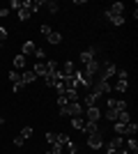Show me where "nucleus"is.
<instances>
[{"mask_svg": "<svg viewBox=\"0 0 138 154\" xmlns=\"http://www.w3.org/2000/svg\"><path fill=\"white\" fill-rule=\"evenodd\" d=\"M5 39H7V30H5V28H2V26H0V44H2Z\"/></svg>", "mask_w": 138, "mask_h": 154, "instance_id": "nucleus-28", "label": "nucleus"}, {"mask_svg": "<svg viewBox=\"0 0 138 154\" xmlns=\"http://www.w3.org/2000/svg\"><path fill=\"white\" fill-rule=\"evenodd\" d=\"M21 7H23V2H21V0H12V2H9V7H7V9H9V12H12V9H16V12H19Z\"/></svg>", "mask_w": 138, "mask_h": 154, "instance_id": "nucleus-21", "label": "nucleus"}, {"mask_svg": "<svg viewBox=\"0 0 138 154\" xmlns=\"http://www.w3.org/2000/svg\"><path fill=\"white\" fill-rule=\"evenodd\" d=\"M97 99H101V97H97L94 92H87V94H85V99H83V103H81V106H83V108H90V106H97Z\"/></svg>", "mask_w": 138, "mask_h": 154, "instance_id": "nucleus-11", "label": "nucleus"}, {"mask_svg": "<svg viewBox=\"0 0 138 154\" xmlns=\"http://www.w3.org/2000/svg\"><path fill=\"white\" fill-rule=\"evenodd\" d=\"M23 88H26V85H23V81H19V83H14V88H12V90L16 92V94H19V92L23 90Z\"/></svg>", "mask_w": 138, "mask_h": 154, "instance_id": "nucleus-26", "label": "nucleus"}, {"mask_svg": "<svg viewBox=\"0 0 138 154\" xmlns=\"http://www.w3.org/2000/svg\"><path fill=\"white\" fill-rule=\"evenodd\" d=\"M60 115L81 117V115H83V106H81V101H72V103H67V106H62V108H60Z\"/></svg>", "mask_w": 138, "mask_h": 154, "instance_id": "nucleus-5", "label": "nucleus"}, {"mask_svg": "<svg viewBox=\"0 0 138 154\" xmlns=\"http://www.w3.org/2000/svg\"><path fill=\"white\" fill-rule=\"evenodd\" d=\"M72 127L76 129V131H83L85 129V117L81 115V117H72Z\"/></svg>", "mask_w": 138, "mask_h": 154, "instance_id": "nucleus-15", "label": "nucleus"}, {"mask_svg": "<svg viewBox=\"0 0 138 154\" xmlns=\"http://www.w3.org/2000/svg\"><path fill=\"white\" fill-rule=\"evenodd\" d=\"M118 81H129V74H127V69H118Z\"/></svg>", "mask_w": 138, "mask_h": 154, "instance_id": "nucleus-23", "label": "nucleus"}, {"mask_svg": "<svg viewBox=\"0 0 138 154\" xmlns=\"http://www.w3.org/2000/svg\"><path fill=\"white\" fill-rule=\"evenodd\" d=\"M30 136H32V127H23V131H21V138H23V140H28Z\"/></svg>", "mask_w": 138, "mask_h": 154, "instance_id": "nucleus-22", "label": "nucleus"}, {"mask_svg": "<svg viewBox=\"0 0 138 154\" xmlns=\"http://www.w3.org/2000/svg\"><path fill=\"white\" fill-rule=\"evenodd\" d=\"M90 92H94L97 97H104V94H111L113 92V85L108 83V81H92V85H90Z\"/></svg>", "mask_w": 138, "mask_h": 154, "instance_id": "nucleus-3", "label": "nucleus"}, {"mask_svg": "<svg viewBox=\"0 0 138 154\" xmlns=\"http://www.w3.org/2000/svg\"><path fill=\"white\" fill-rule=\"evenodd\" d=\"M0 46H2V44H0Z\"/></svg>", "mask_w": 138, "mask_h": 154, "instance_id": "nucleus-34", "label": "nucleus"}, {"mask_svg": "<svg viewBox=\"0 0 138 154\" xmlns=\"http://www.w3.org/2000/svg\"><path fill=\"white\" fill-rule=\"evenodd\" d=\"M46 154H51V152H46Z\"/></svg>", "mask_w": 138, "mask_h": 154, "instance_id": "nucleus-33", "label": "nucleus"}, {"mask_svg": "<svg viewBox=\"0 0 138 154\" xmlns=\"http://www.w3.org/2000/svg\"><path fill=\"white\" fill-rule=\"evenodd\" d=\"M41 7H46L51 14H55L58 12V2H53V0H48V2H41Z\"/></svg>", "mask_w": 138, "mask_h": 154, "instance_id": "nucleus-19", "label": "nucleus"}, {"mask_svg": "<svg viewBox=\"0 0 138 154\" xmlns=\"http://www.w3.org/2000/svg\"><path fill=\"white\" fill-rule=\"evenodd\" d=\"M115 90H118V92H124L127 90V81H118V83H115Z\"/></svg>", "mask_w": 138, "mask_h": 154, "instance_id": "nucleus-25", "label": "nucleus"}, {"mask_svg": "<svg viewBox=\"0 0 138 154\" xmlns=\"http://www.w3.org/2000/svg\"><path fill=\"white\" fill-rule=\"evenodd\" d=\"M14 69H16V71H21V69H23V71H26V64H28V58H26V55H21V53H19V55H16V58H14Z\"/></svg>", "mask_w": 138, "mask_h": 154, "instance_id": "nucleus-12", "label": "nucleus"}, {"mask_svg": "<svg viewBox=\"0 0 138 154\" xmlns=\"http://www.w3.org/2000/svg\"><path fill=\"white\" fill-rule=\"evenodd\" d=\"M35 53H37V46H35V42H26V44H23V51H21V55H35Z\"/></svg>", "mask_w": 138, "mask_h": 154, "instance_id": "nucleus-14", "label": "nucleus"}, {"mask_svg": "<svg viewBox=\"0 0 138 154\" xmlns=\"http://www.w3.org/2000/svg\"><path fill=\"white\" fill-rule=\"evenodd\" d=\"M7 78H9V81H12V85H14V83H19V81H21V71L12 69V71H9V74H7Z\"/></svg>", "mask_w": 138, "mask_h": 154, "instance_id": "nucleus-18", "label": "nucleus"}, {"mask_svg": "<svg viewBox=\"0 0 138 154\" xmlns=\"http://www.w3.org/2000/svg\"><path fill=\"white\" fill-rule=\"evenodd\" d=\"M83 117H85V122H94V124H97L99 120H101V110H99V106L83 108Z\"/></svg>", "mask_w": 138, "mask_h": 154, "instance_id": "nucleus-7", "label": "nucleus"}, {"mask_svg": "<svg viewBox=\"0 0 138 154\" xmlns=\"http://www.w3.org/2000/svg\"><path fill=\"white\" fill-rule=\"evenodd\" d=\"M21 81H23V85H30L32 81H37V76H35L32 69H26L23 74H21Z\"/></svg>", "mask_w": 138, "mask_h": 154, "instance_id": "nucleus-13", "label": "nucleus"}, {"mask_svg": "<svg viewBox=\"0 0 138 154\" xmlns=\"http://www.w3.org/2000/svg\"><path fill=\"white\" fill-rule=\"evenodd\" d=\"M115 71H118L115 62L104 60V62H99V74H97V78H99V81H111V78L115 76Z\"/></svg>", "mask_w": 138, "mask_h": 154, "instance_id": "nucleus-2", "label": "nucleus"}, {"mask_svg": "<svg viewBox=\"0 0 138 154\" xmlns=\"http://www.w3.org/2000/svg\"><path fill=\"white\" fill-rule=\"evenodd\" d=\"M97 53H99L97 46H90L87 51H83V53H81V64L85 67V64H90L92 60H97Z\"/></svg>", "mask_w": 138, "mask_h": 154, "instance_id": "nucleus-8", "label": "nucleus"}, {"mask_svg": "<svg viewBox=\"0 0 138 154\" xmlns=\"http://www.w3.org/2000/svg\"><path fill=\"white\" fill-rule=\"evenodd\" d=\"M87 145H90V149H101V147H104V138H101V129H97L94 134H87Z\"/></svg>", "mask_w": 138, "mask_h": 154, "instance_id": "nucleus-6", "label": "nucleus"}, {"mask_svg": "<svg viewBox=\"0 0 138 154\" xmlns=\"http://www.w3.org/2000/svg\"><path fill=\"white\" fill-rule=\"evenodd\" d=\"M106 19L111 21L113 26H124V16H122V14H115V12H111V9H106Z\"/></svg>", "mask_w": 138, "mask_h": 154, "instance_id": "nucleus-10", "label": "nucleus"}, {"mask_svg": "<svg viewBox=\"0 0 138 154\" xmlns=\"http://www.w3.org/2000/svg\"><path fill=\"white\" fill-rule=\"evenodd\" d=\"M46 140H48V145H53V143L58 140V134H53V131H48V134H46Z\"/></svg>", "mask_w": 138, "mask_h": 154, "instance_id": "nucleus-24", "label": "nucleus"}, {"mask_svg": "<svg viewBox=\"0 0 138 154\" xmlns=\"http://www.w3.org/2000/svg\"><path fill=\"white\" fill-rule=\"evenodd\" d=\"M23 143H26V140H23V138H21V136H16V138H14V145H16V147H21V145H23Z\"/></svg>", "mask_w": 138, "mask_h": 154, "instance_id": "nucleus-29", "label": "nucleus"}, {"mask_svg": "<svg viewBox=\"0 0 138 154\" xmlns=\"http://www.w3.org/2000/svg\"><path fill=\"white\" fill-rule=\"evenodd\" d=\"M108 9H111V12H115V14H122V16H124V5H122V2H115V5H111Z\"/></svg>", "mask_w": 138, "mask_h": 154, "instance_id": "nucleus-20", "label": "nucleus"}, {"mask_svg": "<svg viewBox=\"0 0 138 154\" xmlns=\"http://www.w3.org/2000/svg\"><path fill=\"white\" fill-rule=\"evenodd\" d=\"M39 30H41V35H44V37H48V35H51V30H53V28H51V26H41Z\"/></svg>", "mask_w": 138, "mask_h": 154, "instance_id": "nucleus-27", "label": "nucleus"}, {"mask_svg": "<svg viewBox=\"0 0 138 154\" xmlns=\"http://www.w3.org/2000/svg\"><path fill=\"white\" fill-rule=\"evenodd\" d=\"M0 16H2V19H5V16H9V9H7V7H2V9H0Z\"/></svg>", "mask_w": 138, "mask_h": 154, "instance_id": "nucleus-31", "label": "nucleus"}, {"mask_svg": "<svg viewBox=\"0 0 138 154\" xmlns=\"http://www.w3.org/2000/svg\"><path fill=\"white\" fill-rule=\"evenodd\" d=\"M113 131L118 136H133L138 131V124L136 122H127V124H120V122H113Z\"/></svg>", "mask_w": 138, "mask_h": 154, "instance_id": "nucleus-4", "label": "nucleus"}, {"mask_svg": "<svg viewBox=\"0 0 138 154\" xmlns=\"http://www.w3.org/2000/svg\"><path fill=\"white\" fill-rule=\"evenodd\" d=\"M115 154H129V149H127L124 145H122V147H118V149H115Z\"/></svg>", "mask_w": 138, "mask_h": 154, "instance_id": "nucleus-30", "label": "nucleus"}, {"mask_svg": "<svg viewBox=\"0 0 138 154\" xmlns=\"http://www.w3.org/2000/svg\"><path fill=\"white\" fill-rule=\"evenodd\" d=\"M76 64L72 62V60H67V62H62V69H60V74H62V78H69V76H74L76 74Z\"/></svg>", "mask_w": 138, "mask_h": 154, "instance_id": "nucleus-9", "label": "nucleus"}, {"mask_svg": "<svg viewBox=\"0 0 138 154\" xmlns=\"http://www.w3.org/2000/svg\"><path fill=\"white\" fill-rule=\"evenodd\" d=\"M120 110H127V103L122 101V99H106V120H115V113H120Z\"/></svg>", "mask_w": 138, "mask_h": 154, "instance_id": "nucleus-1", "label": "nucleus"}, {"mask_svg": "<svg viewBox=\"0 0 138 154\" xmlns=\"http://www.w3.org/2000/svg\"><path fill=\"white\" fill-rule=\"evenodd\" d=\"M48 44H60V42H62V35H60L58 30H51V35H48Z\"/></svg>", "mask_w": 138, "mask_h": 154, "instance_id": "nucleus-17", "label": "nucleus"}, {"mask_svg": "<svg viewBox=\"0 0 138 154\" xmlns=\"http://www.w3.org/2000/svg\"><path fill=\"white\" fill-rule=\"evenodd\" d=\"M2 122H5V117H0V124H2Z\"/></svg>", "mask_w": 138, "mask_h": 154, "instance_id": "nucleus-32", "label": "nucleus"}, {"mask_svg": "<svg viewBox=\"0 0 138 154\" xmlns=\"http://www.w3.org/2000/svg\"><path fill=\"white\" fill-rule=\"evenodd\" d=\"M124 147L129 149V154H138V143H136V138H129V140L124 143Z\"/></svg>", "mask_w": 138, "mask_h": 154, "instance_id": "nucleus-16", "label": "nucleus"}]
</instances>
